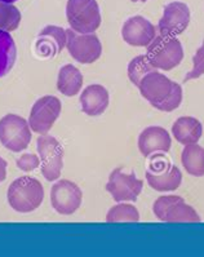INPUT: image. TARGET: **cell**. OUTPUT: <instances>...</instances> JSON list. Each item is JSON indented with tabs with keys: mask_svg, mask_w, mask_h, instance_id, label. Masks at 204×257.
<instances>
[{
	"mask_svg": "<svg viewBox=\"0 0 204 257\" xmlns=\"http://www.w3.org/2000/svg\"><path fill=\"white\" fill-rule=\"evenodd\" d=\"M10 206L20 213H30L42 206L44 200V188L37 179L24 176L15 180L7 193Z\"/></svg>",
	"mask_w": 204,
	"mask_h": 257,
	"instance_id": "obj_1",
	"label": "cell"
},
{
	"mask_svg": "<svg viewBox=\"0 0 204 257\" xmlns=\"http://www.w3.org/2000/svg\"><path fill=\"white\" fill-rule=\"evenodd\" d=\"M66 17L71 30L79 34H93L102 21L96 0H67Z\"/></svg>",
	"mask_w": 204,
	"mask_h": 257,
	"instance_id": "obj_2",
	"label": "cell"
},
{
	"mask_svg": "<svg viewBox=\"0 0 204 257\" xmlns=\"http://www.w3.org/2000/svg\"><path fill=\"white\" fill-rule=\"evenodd\" d=\"M147 57L156 70L169 71L183 60L182 44L176 37L159 35L147 46Z\"/></svg>",
	"mask_w": 204,
	"mask_h": 257,
	"instance_id": "obj_3",
	"label": "cell"
},
{
	"mask_svg": "<svg viewBox=\"0 0 204 257\" xmlns=\"http://www.w3.org/2000/svg\"><path fill=\"white\" fill-rule=\"evenodd\" d=\"M31 128L22 116L7 114L0 119V143L13 153H20L31 143Z\"/></svg>",
	"mask_w": 204,
	"mask_h": 257,
	"instance_id": "obj_4",
	"label": "cell"
},
{
	"mask_svg": "<svg viewBox=\"0 0 204 257\" xmlns=\"http://www.w3.org/2000/svg\"><path fill=\"white\" fill-rule=\"evenodd\" d=\"M154 215L165 222H199L198 212L178 195H163L154 202Z\"/></svg>",
	"mask_w": 204,
	"mask_h": 257,
	"instance_id": "obj_5",
	"label": "cell"
},
{
	"mask_svg": "<svg viewBox=\"0 0 204 257\" xmlns=\"http://www.w3.org/2000/svg\"><path fill=\"white\" fill-rule=\"evenodd\" d=\"M37 149L40 155L42 175L48 181H56L64 167V148L55 137L42 135L37 140Z\"/></svg>",
	"mask_w": 204,
	"mask_h": 257,
	"instance_id": "obj_6",
	"label": "cell"
},
{
	"mask_svg": "<svg viewBox=\"0 0 204 257\" xmlns=\"http://www.w3.org/2000/svg\"><path fill=\"white\" fill-rule=\"evenodd\" d=\"M146 181L156 191H173L180 188L182 173L178 167L171 164L161 157L152 158L149 170L146 171Z\"/></svg>",
	"mask_w": 204,
	"mask_h": 257,
	"instance_id": "obj_7",
	"label": "cell"
},
{
	"mask_svg": "<svg viewBox=\"0 0 204 257\" xmlns=\"http://www.w3.org/2000/svg\"><path fill=\"white\" fill-rule=\"evenodd\" d=\"M66 35L67 51L80 64H93L102 55V44L95 34H79L69 29Z\"/></svg>",
	"mask_w": 204,
	"mask_h": 257,
	"instance_id": "obj_8",
	"label": "cell"
},
{
	"mask_svg": "<svg viewBox=\"0 0 204 257\" xmlns=\"http://www.w3.org/2000/svg\"><path fill=\"white\" fill-rule=\"evenodd\" d=\"M61 101L55 96L40 97L34 103L29 118V125L38 135H47L61 114Z\"/></svg>",
	"mask_w": 204,
	"mask_h": 257,
	"instance_id": "obj_9",
	"label": "cell"
},
{
	"mask_svg": "<svg viewBox=\"0 0 204 257\" xmlns=\"http://www.w3.org/2000/svg\"><path fill=\"white\" fill-rule=\"evenodd\" d=\"M143 182L134 173H127L122 168L111 172L106 190L116 202H136L142 191Z\"/></svg>",
	"mask_w": 204,
	"mask_h": 257,
	"instance_id": "obj_10",
	"label": "cell"
},
{
	"mask_svg": "<svg viewBox=\"0 0 204 257\" xmlns=\"http://www.w3.org/2000/svg\"><path fill=\"white\" fill-rule=\"evenodd\" d=\"M82 189L70 180L56 182L51 189V203L60 215H73L82 206Z\"/></svg>",
	"mask_w": 204,
	"mask_h": 257,
	"instance_id": "obj_11",
	"label": "cell"
},
{
	"mask_svg": "<svg viewBox=\"0 0 204 257\" xmlns=\"http://www.w3.org/2000/svg\"><path fill=\"white\" fill-rule=\"evenodd\" d=\"M190 24V10L182 2L169 3L163 11L158 29L161 35L177 37L187 29Z\"/></svg>",
	"mask_w": 204,
	"mask_h": 257,
	"instance_id": "obj_12",
	"label": "cell"
},
{
	"mask_svg": "<svg viewBox=\"0 0 204 257\" xmlns=\"http://www.w3.org/2000/svg\"><path fill=\"white\" fill-rule=\"evenodd\" d=\"M173 85L174 82H172L164 74L158 73L155 70L143 76L138 85V89L143 98L149 101L154 107H156L169 96Z\"/></svg>",
	"mask_w": 204,
	"mask_h": 257,
	"instance_id": "obj_13",
	"label": "cell"
},
{
	"mask_svg": "<svg viewBox=\"0 0 204 257\" xmlns=\"http://www.w3.org/2000/svg\"><path fill=\"white\" fill-rule=\"evenodd\" d=\"M122 37L132 47H147L156 38V29L149 20L134 16L123 25Z\"/></svg>",
	"mask_w": 204,
	"mask_h": 257,
	"instance_id": "obj_14",
	"label": "cell"
},
{
	"mask_svg": "<svg viewBox=\"0 0 204 257\" xmlns=\"http://www.w3.org/2000/svg\"><path fill=\"white\" fill-rule=\"evenodd\" d=\"M171 145V135L168 134L167 130L158 125L145 128L138 137V149L143 157L169 152Z\"/></svg>",
	"mask_w": 204,
	"mask_h": 257,
	"instance_id": "obj_15",
	"label": "cell"
},
{
	"mask_svg": "<svg viewBox=\"0 0 204 257\" xmlns=\"http://www.w3.org/2000/svg\"><path fill=\"white\" fill-rule=\"evenodd\" d=\"M66 30L49 25L40 31L35 43V51L42 57H53L66 46Z\"/></svg>",
	"mask_w": 204,
	"mask_h": 257,
	"instance_id": "obj_16",
	"label": "cell"
},
{
	"mask_svg": "<svg viewBox=\"0 0 204 257\" xmlns=\"http://www.w3.org/2000/svg\"><path fill=\"white\" fill-rule=\"evenodd\" d=\"M110 102L109 92L100 84H92L80 94V105L84 114L89 116H98L107 109Z\"/></svg>",
	"mask_w": 204,
	"mask_h": 257,
	"instance_id": "obj_17",
	"label": "cell"
},
{
	"mask_svg": "<svg viewBox=\"0 0 204 257\" xmlns=\"http://www.w3.org/2000/svg\"><path fill=\"white\" fill-rule=\"evenodd\" d=\"M172 135L176 141L182 145L196 144L203 135V125L196 118L182 116L178 118L172 125Z\"/></svg>",
	"mask_w": 204,
	"mask_h": 257,
	"instance_id": "obj_18",
	"label": "cell"
},
{
	"mask_svg": "<svg viewBox=\"0 0 204 257\" xmlns=\"http://www.w3.org/2000/svg\"><path fill=\"white\" fill-rule=\"evenodd\" d=\"M83 75L80 70L74 65L61 67L57 78V89L67 97L76 96L82 89Z\"/></svg>",
	"mask_w": 204,
	"mask_h": 257,
	"instance_id": "obj_19",
	"label": "cell"
},
{
	"mask_svg": "<svg viewBox=\"0 0 204 257\" xmlns=\"http://www.w3.org/2000/svg\"><path fill=\"white\" fill-rule=\"evenodd\" d=\"M181 162L189 175L195 177L204 176V148L200 145H186L181 154Z\"/></svg>",
	"mask_w": 204,
	"mask_h": 257,
	"instance_id": "obj_20",
	"label": "cell"
},
{
	"mask_svg": "<svg viewBox=\"0 0 204 257\" xmlns=\"http://www.w3.org/2000/svg\"><path fill=\"white\" fill-rule=\"evenodd\" d=\"M17 57V49L12 35L0 30V78L10 73Z\"/></svg>",
	"mask_w": 204,
	"mask_h": 257,
	"instance_id": "obj_21",
	"label": "cell"
},
{
	"mask_svg": "<svg viewBox=\"0 0 204 257\" xmlns=\"http://www.w3.org/2000/svg\"><path fill=\"white\" fill-rule=\"evenodd\" d=\"M138 220H140V213L137 208L123 202L110 208L106 215L107 222H137Z\"/></svg>",
	"mask_w": 204,
	"mask_h": 257,
	"instance_id": "obj_22",
	"label": "cell"
},
{
	"mask_svg": "<svg viewBox=\"0 0 204 257\" xmlns=\"http://www.w3.org/2000/svg\"><path fill=\"white\" fill-rule=\"evenodd\" d=\"M21 12L17 7L0 0V30L15 31L21 24Z\"/></svg>",
	"mask_w": 204,
	"mask_h": 257,
	"instance_id": "obj_23",
	"label": "cell"
},
{
	"mask_svg": "<svg viewBox=\"0 0 204 257\" xmlns=\"http://www.w3.org/2000/svg\"><path fill=\"white\" fill-rule=\"evenodd\" d=\"M155 67L152 66L147 56H137L129 62L128 65V78L136 87L140 85V82L146 74L155 71Z\"/></svg>",
	"mask_w": 204,
	"mask_h": 257,
	"instance_id": "obj_24",
	"label": "cell"
},
{
	"mask_svg": "<svg viewBox=\"0 0 204 257\" xmlns=\"http://www.w3.org/2000/svg\"><path fill=\"white\" fill-rule=\"evenodd\" d=\"M182 97H183V93H182V88H181V85L178 84V83H174L173 88H172L171 93H169V96L165 98L163 102L160 103V105H158L155 107V109L160 110V111H164V112H171L173 111V110L178 109L181 105V102H182Z\"/></svg>",
	"mask_w": 204,
	"mask_h": 257,
	"instance_id": "obj_25",
	"label": "cell"
},
{
	"mask_svg": "<svg viewBox=\"0 0 204 257\" xmlns=\"http://www.w3.org/2000/svg\"><path fill=\"white\" fill-rule=\"evenodd\" d=\"M201 75H204V40L192 57V69L186 75L185 83L200 78Z\"/></svg>",
	"mask_w": 204,
	"mask_h": 257,
	"instance_id": "obj_26",
	"label": "cell"
},
{
	"mask_svg": "<svg viewBox=\"0 0 204 257\" xmlns=\"http://www.w3.org/2000/svg\"><path fill=\"white\" fill-rule=\"evenodd\" d=\"M39 166L40 158L35 154H24L17 159V167L24 172H33Z\"/></svg>",
	"mask_w": 204,
	"mask_h": 257,
	"instance_id": "obj_27",
	"label": "cell"
},
{
	"mask_svg": "<svg viewBox=\"0 0 204 257\" xmlns=\"http://www.w3.org/2000/svg\"><path fill=\"white\" fill-rule=\"evenodd\" d=\"M7 179V162L0 157V184Z\"/></svg>",
	"mask_w": 204,
	"mask_h": 257,
	"instance_id": "obj_28",
	"label": "cell"
},
{
	"mask_svg": "<svg viewBox=\"0 0 204 257\" xmlns=\"http://www.w3.org/2000/svg\"><path fill=\"white\" fill-rule=\"evenodd\" d=\"M2 2H6V3H15V2H19V0H2Z\"/></svg>",
	"mask_w": 204,
	"mask_h": 257,
	"instance_id": "obj_29",
	"label": "cell"
},
{
	"mask_svg": "<svg viewBox=\"0 0 204 257\" xmlns=\"http://www.w3.org/2000/svg\"><path fill=\"white\" fill-rule=\"evenodd\" d=\"M132 2H134V3H137V2H147V0H132Z\"/></svg>",
	"mask_w": 204,
	"mask_h": 257,
	"instance_id": "obj_30",
	"label": "cell"
}]
</instances>
